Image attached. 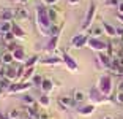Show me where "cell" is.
<instances>
[{
  "instance_id": "1",
  "label": "cell",
  "mask_w": 123,
  "mask_h": 119,
  "mask_svg": "<svg viewBox=\"0 0 123 119\" xmlns=\"http://www.w3.org/2000/svg\"><path fill=\"white\" fill-rule=\"evenodd\" d=\"M47 8L49 7L44 5L43 2L35 7V24H36V29H38L40 35L49 38V30L52 27V22L49 19V10Z\"/></svg>"
},
{
  "instance_id": "2",
  "label": "cell",
  "mask_w": 123,
  "mask_h": 119,
  "mask_svg": "<svg viewBox=\"0 0 123 119\" xmlns=\"http://www.w3.org/2000/svg\"><path fill=\"white\" fill-rule=\"evenodd\" d=\"M24 72H25L24 65H22L21 68H16V67H13V65H5L3 68L0 70V76L6 78L10 83H18L19 79L22 78Z\"/></svg>"
},
{
  "instance_id": "3",
  "label": "cell",
  "mask_w": 123,
  "mask_h": 119,
  "mask_svg": "<svg viewBox=\"0 0 123 119\" xmlns=\"http://www.w3.org/2000/svg\"><path fill=\"white\" fill-rule=\"evenodd\" d=\"M88 100H90L92 105H104V103H117L114 97H106L99 92L96 86H93L90 90H88Z\"/></svg>"
},
{
  "instance_id": "4",
  "label": "cell",
  "mask_w": 123,
  "mask_h": 119,
  "mask_svg": "<svg viewBox=\"0 0 123 119\" xmlns=\"http://www.w3.org/2000/svg\"><path fill=\"white\" fill-rule=\"evenodd\" d=\"M96 87L99 89V92H101L103 95H106V97H112V89H114L112 76L111 75H101L99 79H98Z\"/></svg>"
},
{
  "instance_id": "5",
  "label": "cell",
  "mask_w": 123,
  "mask_h": 119,
  "mask_svg": "<svg viewBox=\"0 0 123 119\" xmlns=\"http://www.w3.org/2000/svg\"><path fill=\"white\" fill-rule=\"evenodd\" d=\"M32 81H18V83H11V86L6 89L8 95H14V94H25L27 90L32 87Z\"/></svg>"
},
{
  "instance_id": "6",
  "label": "cell",
  "mask_w": 123,
  "mask_h": 119,
  "mask_svg": "<svg viewBox=\"0 0 123 119\" xmlns=\"http://www.w3.org/2000/svg\"><path fill=\"white\" fill-rule=\"evenodd\" d=\"M95 16H96V3H95L93 0H92V2H90V5H88L87 13H85L84 22H82V25H80V30H88V29H90V27H92V24H93Z\"/></svg>"
},
{
  "instance_id": "7",
  "label": "cell",
  "mask_w": 123,
  "mask_h": 119,
  "mask_svg": "<svg viewBox=\"0 0 123 119\" xmlns=\"http://www.w3.org/2000/svg\"><path fill=\"white\" fill-rule=\"evenodd\" d=\"M112 60L114 59L111 57L107 52H96V60H95V64H96V67L99 70H111Z\"/></svg>"
},
{
  "instance_id": "8",
  "label": "cell",
  "mask_w": 123,
  "mask_h": 119,
  "mask_svg": "<svg viewBox=\"0 0 123 119\" xmlns=\"http://www.w3.org/2000/svg\"><path fill=\"white\" fill-rule=\"evenodd\" d=\"M107 46H109V43H106L104 40H101V38H95V37H90V40L87 43V48L95 51V52H106Z\"/></svg>"
},
{
  "instance_id": "9",
  "label": "cell",
  "mask_w": 123,
  "mask_h": 119,
  "mask_svg": "<svg viewBox=\"0 0 123 119\" xmlns=\"http://www.w3.org/2000/svg\"><path fill=\"white\" fill-rule=\"evenodd\" d=\"M88 40H90L88 33H77L71 38V46L74 49H84V48H87Z\"/></svg>"
},
{
  "instance_id": "10",
  "label": "cell",
  "mask_w": 123,
  "mask_h": 119,
  "mask_svg": "<svg viewBox=\"0 0 123 119\" xmlns=\"http://www.w3.org/2000/svg\"><path fill=\"white\" fill-rule=\"evenodd\" d=\"M62 59H63V65L66 67L68 72H71V73H77L79 72V64H77L76 59L73 57V56H69L66 51L62 52Z\"/></svg>"
},
{
  "instance_id": "11",
  "label": "cell",
  "mask_w": 123,
  "mask_h": 119,
  "mask_svg": "<svg viewBox=\"0 0 123 119\" xmlns=\"http://www.w3.org/2000/svg\"><path fill=\"white\" fill-rule=\"evenodd\" d=\"M40 62L43 65H49V67H60V65H63V59L57 57V56H47V57L41 59Z\"/></svg>"
},
{
  "instance_id": "12",
  "label": "cell",
  "mask_w": 123,
  "mask_h": 119,
  "mask_svg": "<svg viewBox=\"0 0 123 119\" xmlns=\"http://www.w3.org/2000/svg\"><path fill=\"white\" fill-rule=\"evenodd\" d=\"M58 105H60L63 110H69L76 105V102H74L73 95L71 97H69V95H62V97H58Z\"/></svg>"
},
{
  "instance_id": "13",
  "label": "cell",
  "mask_w": 123,
  "mask_h": 119,
  "mask_svg": "<svg viewBox=\"0 0 123 119\" xmlns=\"http://www.w3.org/2000/svg\"><path fill=\"white\" fill-rule=\"evenodd\" d=\"M58 41H60V35L49 37V40H47V43L44 45V49H46L47 52H54V51L58 48Z\"/></svg>"
},
{
  "instance_id": "14",
  "label": "cell",
  "mask_w": 123,
  "mask_h": 119,
  "mask_svg": "<svg viewBox=\"0 0 123 119\" xmlns=\"http://www.w3.org/2000/svg\"><path fill=\"white\" fill-rule=\"evenodd\" d=\"M101 25H103V29H104V35L111 37V38H115L117 37V27H114L112 24H109L106 21H101Z\"/></svg>"
},
{
  "instance_id": "15",
  "label": "cell",
  "mask_w": 123,
  "mask_h": 119,
  "mask_svg": "<svg viewBox=\"0 0 123 119\" xmlns=\"http://www.w3.org/2000/svg\"><path fill=\"white\" fill-rule=\"evenodd\" d=\"M13 57H14V62H19V64H25V51L22 46H18L14 51H13Z\"/></svg>"
},
{
  "instance_id": "16",
  "label": "cell",
  "mask_w": 123,
  "mask_h": 119,
  "mask_svg": "<svg viewBox=\"0 0 123 119\" xmlns=\"http://www.w3.org/2000/svg\"><path fill=\"white\" fill-rule=\"evenodd\" d=\"M16 16H14V10H11V8H5L2 13H0V21H6V22H11L14 21Z\"/></svg>"
},
{
  "instance_id": "17",
  "label": "cell",
  "mask_w": 123,
  "mask_h": 119,
  "mask_svg": "<svg viewBox=\"0 0 123 119\" xmlns=\"http://www.w3.org/2000/svg\"><path fill=\"white\" fill-rule=\"evenodd\" d=\"M88 35L95 37V38H101V35H104V29H103V25L101 24L92 25L90 29H88Z\"/></svg>"
},
{
  "instance_id": "18",
  "label": "cell",
  "mask_w": 123,
  "mask_h": 119,
  "mask_svg": "<svg viewBox=\"0 0 123 119\" xmlns=\"http://www.w3.org/2000/svg\"><path fill=\"white\" fill-rule=\"evenodd\" d=\"M11 32L14 33V37L18 40H24V38H25V30L22 29L18 22H14V21H13V30H11Z\"/></svg>"
},
{
  "instance_id": "19",
  "label": "cell",
  "mask_w": 123,
  "mask_h": 119,
  "mask_svg": "<svg viewBox=\"0 0 123 119\" xmlns=\"http://www.w3.org/2000/svg\"><path fill=\"white\" fill-rule=\"evenodd\" d=\"M41 90H43V94H51L54 90V81L49 78H44L43 84H41Z\"/></svg>"
},
{
  "instance_id": "20",
  "label": "cell",
  "mask_w": 123,
  "mask_h": 119,
  "mask_svg": "<svg viewBox=\"0 0 123 119\" xmlns=\"http://www.w3.org/2000/svg\"><path fill=\"white\" fill-rule=\"evenodd\" d=\"M77 113H79L80 116H92L95 113V105H84V106H80V108H77Z\"/></svg>"
},
{
  "instance_id": "21",
  "label": "cell",
  "mask_w": 123,
  "mask_h": 119,
  "mask_svg": "<svg viewBox=\"0 0 123 119\" xmlns=\"http://www.w3.org/2000/svg\"><path fill=\"white\" fill-rule=\"evenodd\" d=\"M14 16H16V19H29V11L22 7H18V8H14Z\"/></svg>"
},
{
  "instance_id": "22",
  "label": "cell",
  "mask_w": 123,
  "mask_h": 119,
  "mask_svg": "<svg viewBox=\"0 0 123 119\" xmlns=\"http://www.w3.org/2000/svg\"><path fill=\"white\" fill-rule=\"evenodd\" d=\"M49 10V19H51L52 24H60L58 22V10L55 7H49L47 8Z\"/></svg>"
},
{
  "instance_id": "23",
  "label": "cell",
  "mask_w": 123,
  "mask_h": 119,
  "mask_svg": "<svg viewBox=\"0 0 123 119\" xmlns=\"http://www.w3.org/2000/svg\"><path fill=\"white\" fill-rule=\"evenodd\" d=\"M21 98H22V102H24L25 106H36V100L30 94H27V92H25V94H22Z\"/></svg>"
},
{
  "instance_id": "24",
  "label": "cell",
  "mask_w": 123,
  "mask_h": 119,
  "mask_svg": "<svg viewBox=\"0 0 123 119\" xmlns=\"http://www.w3.org/2000/svg\"><path fill=\"white\" fill-rule=\"evenodd\" d=\"M73 98H74L76 103H80V102H84L85 98H87V94H85L84 90H80V89H76L74 92H73Z\"/></svg>"
},
{
  "instance_id": "25",
  "label": "cell",
  "mask_w": 123,
  "mask_h": 119,
  "mask_svg": "<svg viewBox=\"0 0 123 119\" xmlns=\"http://www.w3.org/2000/svg\"><path fill=\"white\" fill-rule=\"evenodd\" d=\"M38 105L43 106V108H49L51 106V97H49V94H43L41 97H38Z\"/></svg>"
},
{
  "instance_id": "26",
  "label": "cell",
  "mask_w": 123,
  "mask_h": 119,
  "mask_svg": "<svg viewBox=\"0 0 123 119\" xmlns=\"http://www.w3.org/2000/svg\"><path fill=\"white\" fill-rule=\"evenodd\" d=\"M2 60H3V65H13V62H14L13 52H10V51L2 52Z\"/></svg>"
},
{
  "instance_id": "27",
  "label": "cell",
  "mask_w": 123,
  "mask_h": 119,
  "mask_svg": "<svg viewBox=\"0 0 123 119\" xmlns=\"http://www.w3.org/2000/svg\"><path fill=\"white\" fill-rule=\"evenodd\" d=\"M35 76V67H30V68H25V72H24V75H22L21 81H32V78Z\"/></svg>"
},
{
  "instance_id": "28",
  "label": "cell",
  "mask_w": 123,
  "mask_h": 119,
  "mask_svg": "<svg viewBox=\"0 0 123 119\" xmlns=\"http://www.w3.org/2000/svg\"><path fill=\"white\" fill-rule=\"evenodd\" d=\"M62 29H63V24H52L51 30H49V37H55V35H60Z\"/></svg>"
},
{
  "instance_id": "29",
  "label": "cell",
  "mask_w": 123,
  "mask_h": 119,
  "mask_svg": "<svg viewBox=\"0 0 123 119\" xmlns=\"http://www.w3.org/2000/svg\"><path fill=\"white\" fill-rule=\"evenodd\" d=\"M14 40H16V37H14V33H13V32H6V33H3V37H2V41H3L5 45L13 43Z\"/></svg>"
},
{
  "instance_id": "30",
  "label": "cell",
  "mask_w": 123,
  "mask_h": 119,
  "mask_svg": "<svg viewBox=\"0 0 123 119\" xmlns=\"http://www.w3.org/2000/svg\"><path fill=\"white\" fill-rule=\"evenodd\" d=\"M0 30H2L3 33H6V32H11V30H13V21H11V22L2 21V22H0Z\"/></svg>"
},
{
  "instance_id": "31",
  "label": "cell",
  "mask_w": 123,
  "mask_h": 119,
  "mask_svg": "<svg viewBox=\"0 0 123 119\" xmlns=\"http://www.w3.org/2000/svg\"><path fill=\"white\" fill-rule=\"evenodd\" d=\"M40 60V57L38 56H32V57H29L25 60V64H24V68H30V67H35V64Z\"/></svg>"
},
{
  "instance_id": "32",
  "label": "cell",
  "mask_w": 123,
  "mask_h": 119,
  "mask_svg": "<svg viewBox=\"0 0 123 119\" xmlns=\"http://www.w3.org/2000/svg\"><path fill=\"white\" fill-rule=\"evenodd\" d=\"M43 81H44V78L40 75V73H35V76L32 78V84H33V86H40V87H41Z\"/></svg>"
},
{
  "instance_id": "33",
  "label": "cell",
  "mask_w": 123,
  "mask_h": 119,
  "mask_svg": "<svg viewBox=\"0 0 123 119\" xmlns=\"http://www.w3.org/2000/svg\"><path fill=\"white\" fill-rule=\"evenodd\" d=\"M6 116L10 119H21V113H19V110H10V111L6 113Z\"/></svg>"
},
{
  "instance_id": "34",
  "label": "cell",
  "mask_w": 123,
  "mask_h": 119,
  "mask_svg": "<svg viewBox=\"0 0 123 119\" xmlns=\"http://www.w3.org/2000/svg\"><path fill=\"white\" fill-rule=\"evenodd\" d=\"M104 5L109 8H117L120 5V0H104Z\"/></svg>"
},
{
  "instance_id": "35",
  "label": "cell",
  "mask_w": 123,
  "mask_h": 119,
  "mask_svg": "<svg viewBox=\"0 0 123 119\" xmlns=\"http://www.w3.org/2000/svg\"><path fill=\"white\" fill-rule=\"evenodd\" d=\"M19 45L16 43V41H13V43H10V45H6V51H10V52H13V51L16 49V48H18Z\"/></svg>"
},
{
  "instance_id": "36",
  "label": "cell",
  "mask_w": 123,
  "mask_h": 119,
  "mask_svg": "<svg viewBox=\"0 0 123 119\" xmlns=\"http://www.w3.org/2000/svg\"><path fill=\"white\" fill-rule=\"evenodd\" d=\"M115 102L120 105H123V92H117L115 94Z\"/></svg>"
},
{
  "instance_id": "37",
  "label": "cell",
  "mask_w": 123,
  "mask_h": 119,
  "mask_svg": "<svg viewBox=\"0 0 123 119\" xmlns=\"http://www.w3.org/2000/svg\"><path fill=\"white\" fill-rule=\"evenodd\" d=\"M69 5H73V7H77V5L80 3V0H66Z\"/></svg>"
},
{
  "instance_id": "38",
  "label": "cell",
  "mask_w": 123,
  "mask_h": 119,
  "mask_svg": "<svg viewBox=\"0 0 123 119\" xmlns=\"http://www.w3.org/2000/svg\"><path fill=\"white\" fill-rule=\"evenodd\" d=\"M117 37H122V38H123V25L117 27Z\"/></svg>"
},
{
  "instance_id": "39",
  "label": "cell",
  "mask_w": 123,
  "mask_h": 119,
  "mask_svg": "<svg viewBox=\"0 0 123 119\" xmlns=\"http://www.w3.org/2000/svg\"><path fill=\"white\" fill-rule=\"evenodd\" d=\"M117 92H123V79L117 84Z\"/></svg>"
},
{
  "instance_id": "40",
  "label": "cell",
  "mask_w": 123,
  "mask_h": 119,
  "mask_svg": "<svg viewBox=\"0 0 123 119\" xmlns=\"http://www.w3.org/2000/svg\"><path fill=\"white\" fill-rule=\"evenodd\" d=\"M14 3H18V5H25V3H29V0H13Z\"/></svg>"
},
{
  "instance_id": "41",
  "label": "cell",
  "mask_w": 123,
  "mask_h": 119,
  "mask_svg": "<svg viewBox=\"0 0 123 119\" xmlns=\"http://www.w3.org/2000/svg\"><path fill=\"white\" fill-rule=\"evenodd\" d=\"M117 10H118V15H123V2H120V5L117 7Z\"/></svg>"
},
{
  "instance_id": "42",
  "label": "cell",
  "mask_w": 123,
  "mask_h": 119,
  "mask_svg": "<svg viewBox=\"0 0 123 119\" xmlns=\"http://www.w3.org/2000/svg\"><path fill=\"white\" fill-rule=\"evenodd\" d=\"M40 119H49V114L47 113H40Z\"/></svg>"
},
{
  "instance_id": "43",
  "label": "cell",
  "mask_w": 123,
  "mask_h": 119,
  "mask_svg": "<svg viewBox=\"0 0 123 119\" xmlns=\"http://www.w3.org/2000/svg\"><path fill=\"white\" fill-rule=\"evenodd\" d=\"M117 19H118V21L122 22V25H123V15H117Z\"/></svg>"
},
{
  "instance_id": "44",
  "label": "cell",
  "mask_w": 123,
  "mask_h": 119,
  "mask_svg": "<svg viewBox=\"0 0 123 119\" xmlns=\"http://www.w3.org/2000/svg\"><path fill=\"white\" fill-rule=\"evenodd\" d=\"M0 119H10V118H8L6 114H0Z\"/></svg>"
},
{
  "instance_id": "45",
  "label": "cell",
  "mask_w": 123,
  "mask_h": 119,
  "mask_svg": "<svg viewBox=\"0 0 123 119\" xmlns=\"http://www.w3.org/2000/svg\"><path fill=\"white\" fill-rule=\"evenodd\" d=\"M103 119H114V118H112V116H104Z\"/></svg>"
},
{
  "instance_id": "46",
  "label": "cell",
  "mask_w": 123,
  "mask_h": 119,
  "mask_svg": "<svg viewBox=\"0 0 123 119\" xmlns=\"http://www.w3.org/2000/svg\"><path fill=\"white\" fill-rule=\"evenodd\" d=\"M2 37H3V32H2V30H0V38H2Z\"/></svg>"
},
{
  "instance_id": "47",
  "label": "cell",
  "mask_w": 123,
  "mask_h": 119,
  "mask_svg": "<svg viewBox=\"0 0 123 119\" xmlns=\"http://www.w3.org/2000/svg\"><path fill=\"white\" fill-rule=\"evenodd\" d=\"M0 98H2V89H0Z\"/></svg>"
},
{
  "instance_id": "48",
  "label": "cell",
  "mask_w": 123,
  "mask_h": 119,
  "mask_svg": "<svg viewBox=\"0 0 123 119\" xmlns=\"http://www.w3.org/2000/svg\"><path fill=\"white\" fill-rule=\"evenodd\" d=\"M41 2H43V3H44V5H46V0H41Z\"/></svg>"
},
{
  "instance_id": "49",
  "label": "cell",
  "mask_w": 123,
  "mask_h": 119,
  "mask_svg": "<svg viewBox=\"0 0 123 119\" xmlns=\"http://www.w3.org/2000/svg\"><path fill=\"white\" fill-rule=\"evenodd\" d=\"M122 49H123V41H122Z\"/></svg>"
}]
</instances>
